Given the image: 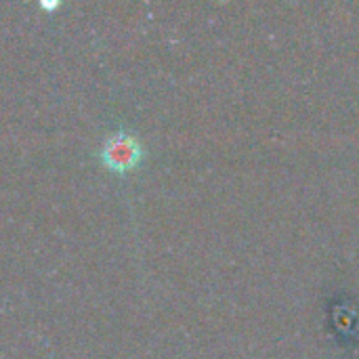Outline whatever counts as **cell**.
Listing matches in <instances>:
<instances>
[{
  "mask_svg": "<svg viewBox=\"0 0 359 359\" xmlns=\"http://www.w3.org/2000/svg\"><path fill=\"white\" fill-rule=\"evenodd\" d=\"M99 158L105 168H109L111 172L124 175V172L137 168V164L143 158V147L133 133L118 130L105 139V143L99 151Z\"/></svg>",
  "mask_w": 359,
  "mask_h": 359,
  "instance_id": "6da1fadb",
  "label": "cell"
}]
</instances>
